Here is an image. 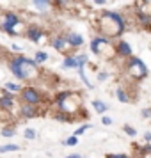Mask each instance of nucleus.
<instances>
[{
    "mask_svg": "<svg viewBox=\"0 0 151 158\" xmlns=\"http://www.w3.org/2000/svg\"><path fill=\"white\" fill-rule=\"evenodd\" d=\"M98 78H100V80H105V78H107V73H100V75H98Z\"/></svg>",
    "mask_w": 151,
    "mask_h": 158,
    "instance_id": "obj_28",
    "label": "nucleus"
},
{
    "mask_svg": "<svg viewBox=\"0 0 151 158\" xmlns=\"http://www.w3.org/2000/svg\"><path fill=\"white\" fill-rule=\"evenodd\" d=\"M123 130H124V131H126L130 137H135V135H137V131L132 128V126H128V124H124V126H123Z\"/></svg>",
    "mask_w": 151,
    "mask_h": 158,
    "instance_id": "obj_22",
    "label": "nucleus"
},
{
    "mask_svg": "<svg viewBox=\"0 0 151 158\" xmlns=\"http://www.w3.org/2000/svg\"><path fill=\"white\" fill-rule=\"evenodd\" d=\"M100 29L108 34V36H119L123 30H124V20L117 13H103L100 22Z\"/></svg>",
    "mask_w": 151,
    "mask_h": 158,
    "instance_id": "obj_2",
    "label": "nucleus"
},
{
    "mask_svg": "<svg viewBox=\"0 0 151 158\" xmlns=\"http://www.w3.org/2000/svg\"><path fill=\"white\" fill-rule=\"evenodd\" d=\"M18 25H22L20 20H18V16H16L15 13H6L2 29L6 30V32H9L11 36H16V34H18V29H16V27H18Z\"/></svg>",
    "mask_w": 151,
    "mask_h": 158,
    "instance_id": "obj_6",
    "label": "nucleus"
},
{
    "mask_svg": "<svg viewBox=\"0 0 151 158\" xmlns=\"http://www.w3.org/2000/svg\"><path fill=\"white\" fill-rule=\"evenodd\" d=\"M101 123H103L105 126H108V124H112V119H110V117H103V119H101Z\"/></svg>",
    "mask_w": 151,
    "mask_h": 158,
    "instance_id": "obj_26",
    "label": "nucleus"
},
{
    "mask_svg": "<svg viewBox=\"0 0 151 158\" xmlns=\"http://www.w3.org/2000/svg\"><path fill=\"white\" fill-rule=\"evenodd\" d=\"M91 50L94 53H98V55H112L114 50H112V46L108 44L107 39H103V37H94L93 41H91Z\"/></svg>",
    "mask_w": 151,
    "mask_h": 158,
    "instance_id": "obj_4",
    "label": "nucleus"
},
{
    "mask_svg": "<svg viewBox=\"0 0 151 158\" xmlns=\"http://www.w3.org/2000/svg\"><path fill=\"white\" fill-rule=\"evenodd\" d=\"M66 41L71 46H82L84 44V37L80 36V34H69V36L66 37Z\"/></svg>",
    "mask_w": 151,
    "mask_h": 158,
    "instance_id": "obj_10",
    "label": "nucleus"
},
{
    "mask_svg": "<svg viewBox=\"0 0 151 158\" xmlns=\"http://www.w3.org/2000/svg\"><path fill=\"white\" fill-rule=\"evenodd\" d=\"M93 107H94V112H98V114H105L108 110V107L103 103V101H100V100H94L93 101Z\"/></svg>",
    "mask_w": 151,
    "mask_h": 158,
    "instance_id": "obj_14",
    "label": "nucleus"
},
{
    "mask_svg": "<svg viewBox=\"0 0 151 158\" xmlns=\"http://www.w3.org/2000/svg\"><path fill=\"white\" fill-rule=\"evenodd\" d=\"M46 59H48V53H46V52H37L34 60H36V64H43Z\"/></svg>",
    "mask_w": 151,
    "mask_h": 158,
    "instance_id": "obj_16",
    "label": "nucleus"
},
{
    "mask_svg": "<svg viewBox=\"0 0 151 158\" xmlns=\"http://www.w3.org/2000/svg\"><path fill=\"white\" fill-rule=\"evenodd\" d=\"M119 53H121L123 57H130L132 55V48H130V44L126 41H121L119 43Z\"/></svg>",
    "mask_w": 151,
    "mask_h": 158,
    "instance_id": "obj_15",
    "label": "nucleus"
},
{
    "mask_svg": "<svg viewBox=\"0 0 151 158\" xmlns=\"http://www.w3.org/2000/svg\"><path fill=\"white\" fill-rule=\"evenodd\" d=\"M22 115H23V117H36V115H37L36 107H34V105H30V103L22 105Z\"/></svg>",
    "mask_w": 151,
    "mask_h": 158,
    "instance_id": "obj_9",
    "label": "nucleus"
},
{
    "mask_svg": "<svg viewBox=\"0 0 151 158\" xmlns=\"http://www.w3.org/2000/svg\"><path fill=\"white\" fill-rule=\"evenodd\" d=\"M23 135H25V139H29V140H34V139H36V131H34L32 128H27Z\"/></svg>",
    "mask_w": 151,
    "mask_h": 158,
    "instance_id": "obj_20",
    "label": "nucleus"
},
{
    "mask_svg": "<svg viewBox=\"0 0 151 158\" xmlns=\"http://www.w3.org/2000/svg\"><path fill=\"white\" fill-rule=\"evenodd\" d=\"M20 148L16 146V144H6V146H2L0 148V153H7V151H18Z\"/></svg>",
    "mask_w": 151,
    "mask_h": 158,
    "instance_id": "obj_19",
    "label": "nucleus"
},
{
    "mask_svg": "<svg viewBox=\"0 0 151 158\" xmlns=\"http://www.w3.org/2000/svg\"><path fill=\"white\" fill-rule=\"evenodd\" d=\"M77 142H78L77 135H73V137H69V139H66V140H64L66 146H77Z\"/></svg>",
    "mask_w": 151,
    "mask_h": 158,
    "instance_id": "obj_21",
    "label": "nucleus"
},
{
    "mask_svg": "<svg viewBox=\"0 0 151 158\" xmlns=\"http://www.w3.org/2000/svg\"><path fill=\"white\" fill-rule=\"evenodd\" d=\"M9 69H11V73L15 75L16 78L29 80L36 75L37 64H36V60H29V59L23 57V55H18V57H15L9 62Z\"/></svg>",
    "mask_w": 151,
    "mask_h": 158,
    "instance_id": "obj_1",
    "label": "nucleus"
},
{
    "mask_svg": "<svg viewBox=\"0 0 151 158\" xmlns=\"http://www.w3.org/2000/svg\"><path fill=\"white\" fill-rule=\"evenodd\" d=\"M142 115H144V117H149V115H151L149 108H144V110H142Z\"/></svg>",
    "mask_w": 151,
    "mask_h": 158,
    "instance_id": "obj_27",
    "label": "nucleus"
},
{
    "mask_svg": "<svg viewBox=\"0 0 151 158\" xmlns=\"http://www.w3.org/2000/svg\"><path fill=\"white\" fill-rule=\"evenodd\" d=\"M57 105L62 112H77L78 110V98L75 94L62 93V94H59Z\"/></svg>",
    "mask_w": 151,
    "mask_h": 158,
    "instance_id": "obj_3",
    "label": "nucleus"
},
{
    "mask_svg": "<svg viewBox=\"0 0 151 158\" xmlns=\"http://www.w3.org/2000/svg\"><path fill=\"white\" fill-rule=\"evenodd\" d=\"M6 89H7V91H20V85H16V84H6Z\"/></svg>",
    "mask_w": 151,
    "mask_h": 158,
    "instance_id": "obj_25",
    "label": "nucleus"
},
{
    "mask_svg": "<svg viewBox=\"0 0 151 158\" xmlns=\"http://www.w3.org/2000/svg\"><path fill=\"white\" fill-rule=\"evenodd\" d=\"M62 68H80V62H78V55L75 57V55H71V57H66L64 62H62Z\"/></svg>",
    "mask_w": 151,
    "mask_h": 158,
    "instance_id": "obj_12",
    "label": "nucleus"
},
{
    "mask_svg": "<svg viewBox=\"0 0 151 158\" xmlns=\"http://www.w3.org/2000/svg\"><path fill=\"white\" fill-rule=\"evenodd\" d=\"M89 126H91V124H84V126H80V128H77V131H75V135L78 137V135H82V133H84V131H86L87 128H89Z\"/></svg>",
    "mask_w": 151,
    "mask_h": 158,
    "instance_id": "obj_24",
    "label": "nucleus"
},
{
    "mask_svg": "<svg viewBox=\"0 0 151 158\" xmlns=\"http://www.w3.org/2000/svg\"><path fill=\"white\" fill-rule=\"evenodd\" d=\"M13 105H15V101H13V96H11V94L0 96V108H6V110H9V108H13Z\"/></svg>",
    "mask_w": 151,
    "mask_h": 158,
    "instance_id": "obj_11",
    "label": "nucleus"
},
{
    "mask_svg": "<svg viewBox=\"0 0 151 158\" xmlns=\"http://www.w3.org/2000/svg\"><path fill=\"white\" fill-rule=\"evenodd\" d=\"M108 158H117V156H115V155H112V156H108Z\"/></svg>",
    "mask_w": 151,
    "mask_h": 158,
    "instance_id": "obj_33",
    "label": "nucleus"
},
{
    "mask_svg": "<svg viewBox=\"0 0 151 158\" xmlns=\"http://www.w3.org/2000/svg\"><path fill=\"white\" fill-rule=\"evenodd\" d=\"M41 36H43V32L37 29L36 25H32V27H29V30H27V37H29L30 41H34V43H37V41H41Z\"/></svg>",
    "mask_w": 151,
    "mask_h": 158,
    "instance_id": "obj_8",
    "label": "nucleus"
},
{
    "mask_svg": "<svg viewBox=\"0 0 151 158\" xmlns=\"http://www.w3.org/2000/svg\"><path fill=\"white\" fill-rule=\"evenodd\" d=\"M2 135L4 137H13L15 135V128H4L2 130Z\"/></svg>",
    "mask_w": 151,
    "mask_h": 158,
    "instance_id": "obj_23",
    "label": "nucleus"
},
{
    "mask_svg": "<svg viewBox=\"0 0 151 158\" xmlns=\"http://www.w3.org/2000/svg\"><path fill=\"white\" fill-rule=\"evenodd\" d=\"M144 139H146V142H151V133H146V135H144Z\"/></svg>",
    "mask_w": 151,
    "mask_h": 158,
    "instance_id": "obj_29",
    "label": "nucleus"
},
{
    "mask_svg": "<svg viewBox=\"0 0 151 158\" xmlns=\"http://www.w3.org/2000/svg\"><path fill=\"white\" fill-rule=\"evenodd\" d=\"M32 2H34V6H36L37 9H41V11L50 6V0H32Z\"/></svg>",
    "mask_w": 151,
    "mask_h": 158,
    "instance_id": "obj_17",
    "label": "nucleus"
},
{
    "mask_svg": "<svg viewBox=\"0 0 151 158\" xmlns=\"http://www.w3.org/2000/svg\"><path fill=\"white\" fill-rule=\"evenodd\" d=\"M117 100L121 101V103H128L130 98H128V94H126V91H123V89H117Z\"/></svg>",
    "mask_w": 151,
    "mask_h": 158,
    "instance_id": "obj_18",
    "label": "nucleus"
},
{
    "mask_svg": "<svg viewBox=\"0 0 151 158\" xmlns=\"http://www.w3.org/2000/svg\"><path fill=\"white\" fill-rule=\"evenodd\" d=\"M66 158H82L80 155H71V156H66Z\"/></svg>",
    "mask_w": 151,
    "mask_h": 158,
    "instance_id": "obj_31",
    "label": "nucleus"
},
{
    "mask_svg": "<svg viewBox=\"0 0 151 158\" xmlns=\"http://www.w3.org/2000/svg\"><path fill=\"white\" fill-rule=\"evenodd\" d=\"M128 71L130 75L133 77V78L137 80H142L146 75H148V68L144 66V62L141 60V59H132L128 64Z\"/></svg>",
    "mask_w": 151,
    "mask_h": 158,
    "instance_id": "obj_5",
    "label": "nucleus"
},
{
    "mask_svg": "<svg viewBox=\"0 0 151 158\" xmlns=\"http://www.w3.org/2000/svg\"><path fill=\"white\" fill-rule=\"evenodd\" d=\"M68 41H66V37H53L52 39V46L55 48V50H64Z\"/></svg>",
    "mask_w": 151,
    "mask_h": 158,
    "instance_id": "obj_13",
    "label": "nucleus"
},
{
    "mask_svg": "<svg viewBox=\"0 0 151 158\" xmlns=\"http://www.w3.org/2000/svg\"><path fill=\"white\" fill-rule=\"evenodd\" d=\"M55 2H57L59 6H64V4H66V2H68V0H55Z\"/></svg>",
    "mask_w": 151,
    "mask_h": 158,
    "instance_id": "obj_30",
    "label": "nucleus"
},
{
    "mask_svg": "<svg viewBox=\"0 0 151 158\" xmlns=\"http://www.w3.org/2000/svg\"><path fill=\"white\" fill-rule=\"evenodd\" d=\"M22 100L25 103H30V105H37L41 101V98H39V93H37L36 89L25 87V89H22Z\"/></svg>",
    "mask_w": 151,
    "mask_h": 158,
    "instance_id": "obj_7",
    "label": "nucleus"
},
{
    "mask_svg": "<svg viewBox=\"0 0 151 158\" xmlns=\"http://www.w3.org/2000/svg\"><path fill=\"white\" fill-rule=\"evenodd\" d=\"M0 119H2V114H0Z\"/></svg>",
    "mask_w": 151,
    "mask_h": 158,
    "instance_id": "obj_34",
    "label": "nucleus"
},
{
    "mask_svg": "<svg viewBox=\"0 0 151 158\" xmlns=\"http://www.w3.org/2000/svg\"><path fill=\"white\" fill-rule=\"evenodd\" d=\"M96 4H105V0H94Z\"/></svg>",
    "mask_w": 151,
    "mask_h": 158,
    "instance_id": "obj_32",
    "label": "nucleus"
}]
</instances>
